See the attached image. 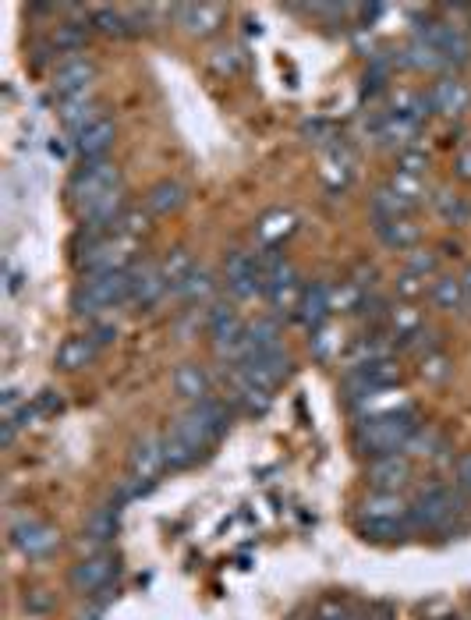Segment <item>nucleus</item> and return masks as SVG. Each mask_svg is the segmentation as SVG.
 <instances>
[{"mask_svg":"<svg viewBox=\"0 0 471 620\" xmlns=\"http://www.w3.org/2000/svg\"><path fill=\"white\" fill-rule=\"evenodd\" d=\"M418 429L422 426H418L415 408H408V411H394V415H376V419H358L351 440H355L358 454H365L372 461V458H387V454H401Z\"/></svg>","mask_w":471,"mask_h":620,"instance_id":"f257e3e1","label":"nucleus"},{"mask_svg":"<svg viewBox=\"0 0 471 620\" xmlns=\"http://www.w3.org/2000/svg\"><path fill=\"white\" fill-rule=\"evenodd\" d=\"M132 305V266L117 273H100V277H82V284L71 295V309L78 319H103L107 312Z\"/></svg>","mask_w":471,"mask_h":620,"instance_id":"f03ea898","label":"nucleus"},{"mask_svg":"<svg viewBox=\"0 0 471 620\" xmlns=\"http://www.w3.org/2000/svg\"><path fill=\"white\" fill-rule=\"evenodd\" d=\"M227 426H231V401H227V397H206V401L192 404V408L170 426V433H178L202 458V454L227 433Z\"/></svg>","mask_w":471,"mask_h":620,"instance_id":"7ed1b4c3","label":"nucleus"},{"mask_svg":"<svg viewBox=\"0 0 471 620\" xmlns=\"http://www.w3.org/2000/svg\"><path fill=\"white\" fill-rule=\"evenodd\" d=\"M457 518H461V493H454L447 482H429L408 511V525L429 532H450Z\"/></svg>","mask_w":471,"mask_h":620,"instance_id":"20e7f679","label":"nucleus"},{"mask_svg":"<svg viewBox=\"0 0 471 620\" xmlns=\"http://www.w3.org/2000/svg\"><path fill=\"white\" fill-rule=\"evenodd\" d=\"M121 185V171L110 160H85L82 167H75V174L68 178V199L75 210H85L89 202L103 199V195L117 192Z\"/></svg>","mask_w":471,"mask_h":620,"instance_id":"39448f33","label":"nucleus"},{"mask_svg":"<svg viewBox=\"0 0 471 620\" xmlns=\"http://www.w3.org/2000/svg\"><path fill=\"white\" fill-rule=\"evenodd\" d=\"M8 535H11V546H15V550L22 553V557H29V560L50 557V553L61 546L57 528L47 525V521L32 518V514H18V518L11 521Z\"/></svg>","mask_w":471,"mask_h":620,"instance_id":"423d86ee","label":"nucleus"},{"mask_svg":"<svg viewBox=\"0 0 471 620\" xmlns=\"http://www.w3.org/2000/svg\"><path fill=\"white\" fill-rule=\"evenodd\" d=\"M224 280H227V295L234 302H248V298L263 295V266H259V256L234 248L224 263Z\"/></svg>","mask_w":471,"mask_h":620,"instance_id":"0eeeda50","label":"nucleus"},{"mask_svg":"<svg viewBox=\"0 0 471 620\" xmlns=\"http://www.w3.org/2000/svg\"><path fill=\"white\" fill-rule=\"evenodd\" d=\"M96 75H100V68H96L93 57L89 54H71V57H61V61L54 64L50 86H54L57 100H64V96L89 93L93 82H96Z\"/></svg>","mask_w":471,"mask_h":620,"instance_id":"6e6552de","label":"nucleus"},{"mask_svg":"<svg viewBox=\"0 0 471 620\" xmlns=\"http://www.w3.org/2000/svg\"><path fill=\"white\" fill-rule=\"evenodd\" d=\"M397 380H401V365L394 358L390 362L355 365V369L344 372V394H348V401H358V397L372 394V390L397 387Z\"/></svg>","mask_w":471,"mask_h":620,"instance_id":"1a4fd4ad","label":"nucleus"},{"mask_svg":"<svg viewBox=\"0 0 471 620\" xmlns=\"http://www.w3.org/2000/svg\"><path fill=\"white\" fill-rule=\"evenodd\" d=\"M425 39H433L440 54L447 57L450 68H461L471 61V32L461 22H429L425 29H418Z\"/></svg>","mask_w":471,"mask_h":620,"instance_id":"9d476101","label":"nucleus"},{"mask_svg":"<svg viewBox=\"0 0 471 620\" xmlns=\"http://www.w3.org/2000/svg\"><path fill=\"white\" fill-rule=\"evenodd\" d=\"M238 372H245L248 380L259 383V387L273 390L284 376H291V355L284 351V344L270 351H255V355H248L245 365H238Z\"/></svg>","mask_w":471,"mask_h":620,"instance_id":"9b49d317","label":"nucleus"},{"mask_svg":"<svg viewBox=\"0 0 471 620\" xmlns=\"http://www.w3.org/2000/svg\"><path fill=\"white\" fill-rule=\"evenodd\" d=\"M369 486L376 493H401L411 482V458L408 454H387V458L369 461Z\"/></svg>","mask_w":471,"mask_h":620,"instance_id":"f8f14e48","label":"nucleus"},{"mask_svg":"<svg viewBox=\"0 0 471 620\" xmlns=\"http://www.w3.org/2000/svg\"><path fill=\"white\" fill-rule=\"evenodd\" d=\"M163 468H167V458H163V436H142L132 447V454H128V475L146 482V486H153Z\"/></svg>","mask_w":471,"mask_h":620,"instance_id":"ddd939ff","label":"nucleus"},{"mask_svg":"<svg viewBox=\"0 0 471 620\" xmlns=\"http://www.w3.org/2000/svg\"><path fill=\"white\" fill-rule=\"evenodd\" d=\"M114 571H117V560L110 557V553H93V557L78 560V564L71 567V585H75V592L93 596V592L107 589Z\"/></svg>","mask_w":471,"mask_h":620,"instance_id":"4468645a","label":"nucleus"},{"mask_svg":"<svg viewBox=\"0 0 471 620\" xmlns=\"http://www.w3.org/2000/svg\"><path fill=\"white\" fill-rule=\"evenodd\" d=\"M202 326H206V334L213 337V348H220V344H231V341H238V337H245L248 323L238 316L234 302H213L206 309V316H202Z\"/></svg>","mask_w":471,"mask_h":620,"instance_id":"2eb2a0df","label":"nucleus"},{"mask_svg":"<svg viewBox=\"0 0 471 620\" xmlns=\"http://www.w3.org/2000/svg\"><path fill=\"white\" fill-rule=\"evenodd\" d=\"M418 128H422V124H418L415 117L401 114V110H383V114L372 121V135H376L383 146H397L401 153L404 149H411Z\"/></svg>","mask_w":471,"mask_h":620,"instance_id":"dca6fc26","label":"nucleus"},{"mask_svg":"<svg viewBox=\"0 0 471 620\" xmlns=\"http://www.w3.org/2000/svg\"><path fill=\"white\" fill-rule=\"evenodd\" d=\"M163 295H170V284L163 277L160 263H135L132 266V305L135 309H149Z\"/></svg>","mask_w":471,"mask_h":620,"instance_id":"f3484780","label":"nucleus"},{"mask_svg":"<svg viewBox=\"0 0 471 620\" xmlns=\"http://www.w3.org/2000/svg\"><path fill=\"white\" fill-rule=\"evenodd\" d=\"M114 139H117V124L110 121V117H100V121H93L85 132L71 135V149L82 156V163L85 160H107Z\"/></svg>","mask_w":471,"mask_h":620,"instance_id":"a211bd4d","label":"nucleus"},{"mask_svg":"<svg viewBox=\"0 0 471 620\" xmlns=\"http://www.w3.org/2000/svg\"><path fill=\"white\" fill-rule=\"evenodd\" d=\"M330 284H323V280H312L309 287H302V298H298V309H294V316H298V323L305 326V330H323L326 319H330Z\"/></svg>","mask_w":471,"mask_h":620,"instance_id":"6ab92c4d","label":"nucleus"},{"mask_svg":"<svg viewBox=\"0 0 471 620\" xmlns=\"http://www.w3.org/2000/svg\"><path fill=\"white\" fill-rule=\"evenodd\" d=\"M57 117H61V124L68 128L71 135H78V132H85L93 121H100V117H107V114L100 110V100H96L93 89H89V93L57 100Z\"/></svg>","mask_w":471,"mask_h":620,"instance_id":"aec40b11","label":"nucleus"},{"mask_svg":"<svg viewBox=\"0 0 471 620\" xmlns=\"http://www.w3.org/2000/svg\"><path fill=\"white\" fill-rule=\"evenodd\" d=\"M174 15H178V25L188 36L206 39L224 25L227 11L220 8V4H181V8H174Z\"/></svg>","mask_w":471,"mask_h":620,"instance_id":"412c9836","label":"nucleus"},{"mask_svg":"<svg viewBox=\"0 0 471 620\" xmlns=\"http://www.w3.org/2000/svg\"><path fill=\"white\" fill-rule=\"evenodd\" d=\"M429 96H433L436 114H443V117H461L464 110L471 107V86L464 78H454V75H443L440 82H433Z\"/></svg>","mask_w":471,"mask_h":620,"instance_id":"4be33fe9","label":"nucleus"},{"mask_svg":"<svg viewBox=\"0 0 471 620\" xmlns=\"http://www.w3.org/2000/svg\"><path fill=\"white\" fill-rule=\"evenodd\" d=\"M348 404H351V411H355L358 419H376V415H394V411H408V408H415V404H411L408 397H404L397 387L372 390V394L358 397V401H348Z\"/></svg>","mask_w":471,"mask_h":620,"instance_id":"5701e85b","label":"nucleus"},{"mask_svg":"<svg viewBox=\"0 0 471 620\" xmlns=\"http://www.w3.org/2000/svg\"><path fill=\"white\" fill-rule=\"evenodd\" d=\"M408 511H411V504L401 493H376V489H372V493L362 500L358 518L362 521H401V518H408Z\"/></svg>","mask_w":471,"mask_h":620,"instance_id":"b1692460","label":"nucleus"},{"mask_svg":"<svg viewBox=\"0 0 471 620\" xmlns=\"http://www.w3.org/2000/svg\"><path fill=\"white\" fill-rule=\"evenodd\" d=\"M188 202V188L181 181H156L146 192V213L149 217H170Z\"/></svg>","mask_w":471,"mask_h":620,"instance_id":"393cba45","label":"nucleus"},{"mask_svg":"<svg viewBox=\"0 0 471 620\" xmlns=\"http://www.w3.org/2000/svg\"><path fill=\"white\" fill-rule=\"evenodd\" d=\"M96 355H100V344L89 334H78V337H68V341L57 348V365H61L64 372H82L96 362Z\"/></svg>","mask_w":471,"mask_h":620,"instance_id":"a878e982","label":"nucleus"},{"mask_svg":"<svg viewBox=\"0 0 471 620\" xmlns=\"http://www.w3.org/2000/svg\"><path fill=\"white\" fill-rule=\"evenodd\" d=\"M174 390H178L185 401L199 404V401H206V397H213V380H209V372L202 369L199 362H185L174 372Z\"/></svg>","mask_w":471,"mask_h":620,"instance_id":"bb28decb","label":"nucleus"},{"mask_svg":"<svg viewBox=\"0 0 471 620\" xmlns=\"http://www.w3.org/2000/svg\"><path fill=\"white\" fill-rule=\"evenodd\" d=\"M408 68H415V71H429V75H436V71H443V68H450L447 64V57L440 54V47H436L433 39H425L422 32H418L415 39H411L408 47H404V57H401Z\"/></svg>","mask_w":471,"mask_h":620,"instance_id":"cd10ccee","label":"nucleus"},{"mask_svg":"<svg viewBox=\"0 0 471 620\" xmlns=\"http://www.w3.org/2000/svg\"><path fill=\"white\" fill-rule=\"evenodd\" d=\"M323 178H326V185H330L333 192H344V188L351 185V178H355V156H351L348 146H333L330 153H326Z\"/></svg>","mask_w":471,"mask_h":620,"instance_id":"c85d7f7f","label":"nucleus"},{"mask_svg":"<svg viewBox=\"0 0 471 620\" xmlns=\"http://www.w3.org/2000/svg\"><path fill=\"white\" fill-rule=\"evenodd\" d=\"M429 298L440 312H457L468 316V295H464L461 277H436V284L429 287Z\"/></svg>","mask_w":471,"mask_h":620,"instance_id":"c756f323","label":"nucleus"},{"mask_svg":"<svg viewBox=\"0 0 471 620\" xmlns=\"http://www.w3.org/2000/svg\"><path fill=\"white\" fill-rule=\"evenodd\" d=\"M369 210H372V220H376V224H383V220H404L411 210H415V206H411L408 199H401V195H397L390 185H383V188H376V192H372Z\"/></svg>","mask_w":471,"mask_h":620,"instance_id":"7c9ffc66","label":"nucleus"},{"mask_svg":"<svg viewBox=\"0 0 471 620\" xmlns=\"http://www.w3.org/2000/svg\"><path fill=\"white\" fill-rule=\"evenodd\" d=\"M89 29H93V18H89V22H61L54 29V36H50V50H57V54H64V57L82 54Z\"/></svg>","mask_w":471,"mask_h":620,"instance_id":"2f4dec72","label":"nucleus"},{"mask_svg":"<svg viewBox=\"0 0 471 620\" xmlns=\"http://www.w3.org/2000/svg\"><path fill=\"white\" fill-rule=\"evenodd\" d=\"M117 518H121V507L110 500V504L96 507L93 514H89V521H85V535H89V546H103L114 539L117 532Z\"/></svg>","mask_w":471,"mask_h":620,"instance_id":"473e14b6","label":"nucleus"},{"mask_svg":"<svg viewBox=\"0 0 471 620\" xmlns=\"http://www.w3.org/2000/svg\"><path fill=\"white\" fill-rule=\"evenodd\" d=\"M376 238L383 241L387 248H397V252H404V248H415L418 245L422 231H418V224H411V217L383 220V224H376Z\"/></svg>","mask_w":471,"mask_h":620,"instance_id":"72a5a7b5","label":"nucleus"},{"mask_svg":"<svg viewBox=\"0 0 471 620\" xmlns=\"http://www.w3.org/2000/svg\"><path fill=\"white\" fill-rule=\"evenodd\" d=\"M294 227H298V220H294L291 210H270L263 220H259V227H255V234H259V241L270 248H277L280 241H287L294 234Z\"/></svg>","mask_w":471,"mask_h":620,"instance_id":"f704fd0d","label":"nucleus"},{"mask_svg":"<svg viewBox=\"0 0 471 620\" xmlns=\"http://www.w3.org/2000/svg\"><path fill=\"white\" fill-rule=\"evenodd\" d=\"M213 291H217V280H213V273H209L206 266H195V270L185 277V284L174 291V298H181L185 305H199V302H209V298H213Z\"/></svg>","mask_w":471,"mask_h":620,"instance_id":"c9c22d12","label":"nucleus"},{"mask_svg":"<svg viewBox=\"0 0 471 620\" xmlns=\"http://www.w3.org/2000/svg\"><path fill=\"white\" fill-rule=\"evenodd\" d=\"M245 337H248V344H252V355L255 351L280 348V323L273 316H259L245 326Z\"/></svg>","mask_w":471,"mask_h":620,"instance_id":"e433bc0d","label":"nucleus"},{"mask_svg":"<svg viewBox=\"0 0 471 620\" xmlns=\"http://www.w3.org/2000/svg\"><path fill=\"white\" fill-rule=\"evenodd\" d=\"M433 206H436V213L443 217V224L461 227V224H468V217H471V206H468V202H464L461 195L447 192V188H436Z\"/></svg>","mask_w":471,"mask_h":620,"instance_id":"4c0bfd02","label":"nucleus"},{"mask_svg":"<svg viewBox=\"0 0 471 620\" xmlns=\"http://www.w3.org/2000/svg\"><path fill=\"white\" fill-rule=\"evenodd\" d=\"M93 29L103 36H132V22H128V8H96L93 15Z\"/></svg>","mask_w":471,"mask_h":620,"instance_id":"58836bf2","label":"nucleus"},{"mask_svg":"<svg viewBox=\"0 0 471 620\" xmlns=\"http://www.w3.org/2000/svg\"><path fill=\"white\" fill-rule=\"evenodd\" d=\"M330 309L344 312V316L362 312L365 309V291L358 284H351V280H340L337 287H330Z\"/></svg>","mask_w":471,"mask_h":620,"instance_id":"ea45409f","label":"nucleus"},{"mask_svg":"<svg viewBox=\"0 0 471 620\" xmlns=\"http://www.w3.org/2000/svg\"><path fill=\"white\" fill-rule=\"evenodd\" d=\"M163 458H167L170 472H185V468H192L195 461H199V454H195L178 433H167L163 436Z\"/></svg>","mask_w":471,"mask_h":620,"instance_id":"a19ab883","label":"nucleus"},{"mask_svg":"<svg viewBox=\"0 0 471 620\" xmlns=\"http://www.w3.org/2000/svg\"><path fill=\"white\" fill-rule=\"evenodd\" d=\"M160 270H163V277H167V284H170V295H174V291L185 284L188 273L195 270V263H192V256H188V248H174V252H170V256L160 263Z\"/></svg>","mask_w":471,"mask_h":620,"instance_id":"79ce46f5","label":"nucleus"},{"mask_svg":"<svg viewBox=\"0 0 471 620\" xmlns=\"http://www.w3.org/2000/svg\"><path fill=\"white\" fill-rule=\"evenodd\" d=\"M408 518L401 521H362V535L369 539V543H397V539H404L408 535Z\"/></svg>","mask_w":471,"mask_h":620,"instance_id":"37998d69","label":"nucleus"},{"mask_svg":"<svg viewBox=\"0 0 471 620\" xmlns=\"http://www.w3.org/2000/svg\"><path fill=\"white\" fill-rule=\"evenodd\" d=\"M440 450H447V443H443L440 433H433V429H418L401 454H408V458L411 454H415V458H433V454H440Z\"/></svg>","mask_w":471,"mask_h":620,"instance_id":"c03bdc74","label":"nucleus"},{"mask_svg":"<svg viewBox=\"0 0 471 620\" xmlns=\"http://www.w3.org/2000/svg\"><path fill=\"white\" fill-rule=\"evenodd\" d=\"M209 68L224 78H234L241 68H245V54H241L238 47H217L213 54H209Z\"/></svg>","mask_w":471,"mask_h":620,"instance_id":"a18cd8bd","label":"nucleus"},{"mask_svg":"<svg viewBox=\"0 0 471 620\" xmlns=\"http://www.w3.org/2000/svg\"><path fill=\"white\" fill-rule=\"evenodd\" d=\"M390 188H394L401 199H408L411 206H418V202L425 199V178H415V174H404V171H394V178L387 181Z\"/></svg>","mask_w":471,"mask_h":620,"instance_id":"49530a36","label":"nucleus"},{"mask_svg":"<svg viewBox=\"0 0 471 620\" xmlns=\"http://www.w3.org/2000/svg\"><path fill=\"white\" fill-rule=\"evenodd\" d=\"M422 380H429V383H440V380H447V372H450V358L443 355V351H433V355H422Z\"/></svg>","mask_w":471,"mask_h":620,"instance_id":"de8ad7c7","label":"nucleus"},{"mask_svg":"<svg viewBox=\"0 0 471 620\" xmlns=\"http://www.w3.org/2000/svg\"><path fill=\"white\" fill-rule=\"evenodd\" d=\"M425 167H429V156L422 153V149H404V153H397V171L404 174H415V178H425Z\"/></svg>","mask_w":471,"mask_h":620,"instance_id":"09e8293b","label":"nucleus"},{"mask_svg":"<svg viewBox=\"0 0 471 620\" xmlns=\"http://www.w3.org/2000/svg\"><path fill=\"white\" fill-rule=\"evenodd\" d=\"M436 270H440V259H436V252H411V256H408V273H415L418 280L436 277Z\"/></svg>","mask_w":471,"mask_h":620,"instance_id":"8fccbe9b","label":"nucleus"},{"mask_svg":"<svg viewBox=\"0 0 471 620\" xmlns=\"http://www.w3.org/2000/svg\"><path fill=\"white\" fill-rule=\"evenodd\" d=\"M316 620H362V617H358L348 603H340V599H326V603H319Z\"/></svg>","mask_w":471,"mask_h":620,"instance_id":"3c124183","label":"nucleus"},{"mask_svg":"<svg viewBox=\"0 0 471 620\" xmlns=\"http://www.w3.org/2000/svg\"><path fill=\"white\" fill-rule=\"evenodd\" d=\"M454 486L457 493L471 500V450H464L461 458L454 461Z\"/></svg>","mask_w":471,"mask_h":620,"instance_id":"603ef678","label":"nucleus"},{"mask_svg":"<svg viewBox=\"0 0 471 620\" xmlns=\"http://www.w3.org/2000/svg\"><path fill=\"white\" fill-rule=\"evenodd\" d=\"M351 284H358L365 291V295H369V287H376V280H379V270L372 263H358L355 270H351Z\"/></svg>","mask_w":471,"mask_h":620,"instance_id":"864d4df0","label":"nucleus"},{"mask_svg":"<svg viewBox=\"0 0 471 620\" xmlns=\"http://www.w3.org/2000/svg\"><path fill=\"white\" fill-rule=\"evenodd\" d=\"M89 337H93V341L100 344V348H107V344L117 341V326L110 323V319H96L93 330H89Z\"/></svg>","mask_w":471,"mask_h":620,"instance_id":"5fc2aeb1","label":"nucleus"},{"mask_svg":"<svg viewBox=\"0 0 471 620\" xmlns=\"http://www.w3.org/2000/svg\"><path fill=\"white\" fill-rule=\"evenodd\" d=\"M32 408H36L39 415H54V411H61V408H64V401L54 394V390H39L36 401H32Z\"/></svg>","mask_w":471,"mask_h":620,"instance_id":"6e6d98bb","label":"nucleus"},{"mask_svg":"<svg viewBox=\"0 0 471 620\" xmlns=\"http://www.w3.org/2000/svg\"><path fill=\"white\" fill-rule=\"evenodd\" d=\"M422 291H425V280H418L415 273L404 270L401 277H397V295L401 298H415V295H422Z\"/></svg>","mask_w":471,"mask_h":620,"instance_id":"4d7b16f0","label":"nucleus"},{"mask_svg":"<svg viewBox=\"0 0 471 620\" xmlns=\"http://www.w3.org/2000/svg\"><path fill=\"white\" fill-rule=\"evenodd\" d=\"M333 344H337V337H333L326 326L312 334V351H316V358H330L333 355Z\"/></svg>","mask_w":471,"mask_h":620,"instance_id":"13d9d810","label":"nucleus"},{"mask_svg":"<svg viewBox=\"0 0 471 620\" xmlns=\"http://www.w3.org/2000/svg\"><path fill=\"white\" fill-rule=\"evenodd\" d=\"M454 174L461 181H471V149H464V153L454 160Z\"/></svg>","mask_w":471,"mask_h":620,"instance_id":"bf43d9fd","label":"nucleus"},{"mask_svg":"<svg viewBox=\"0 0 471 620\" xmlns=\"http://www.w3.org/2000/svg\"><path fill=\"white\" fill-rule=\"evenodd\" d=\"M461 284H464V295H468V312H471V266L461 273Z\"/></svg>","mask_w":471,"mask_h":620,"instance_id":"052dcab7","label":"nucleus"}]
</instances>
